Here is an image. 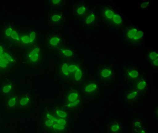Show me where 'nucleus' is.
I'll return each instance as SVG.
<instances>
[{"mask_svg": "<svg viewBox=\"0 0 158 133\" xmlns=\"http://www.w3.org/2000/svg\"><path fill=\"white\" fill-rule=\"evenodd\" d=\"M98 21V17L96 13L93 11L88 12L86 15L81 22L88 28H91L95 26Z\"/></svg>", "mask_w": 158, "mask_h": 133, "instance_id": "18", "label": "nucleus"}, {"mask_svg": "<svg viewBox=\"0 0 158 133\" xmlns=\"http://www.w3.org/2000/svg\"><path fill=\"white\" fill-rule=\"evenodd\" d=\"M26 48L23 55L24 63L31 68H36L41 66L44 60L42 47L35 44Z\"/></svg>", "mask_w": 158, "mask_h": 133, "instance_id": "3", "label": "nucleus"}, {"mask_svg": "<svg viewBox=\"0 0 158 133\" xmlns=\"http://www.w3.org/2000/svg\"><path fill=\"white\" fill-rule=\"evenodd\" d=\"M139 132V133H147L146 131L143 129H140Z\"/></svg>", "mask_w": 158, "mask_h": 133, "instance_id": "30", "label": "nucleus"}, {"mask_svg": "<svg viewBox=\"0 0 158 133\" xmlns=\"http://www.w3.org/2000/svg\"><path fill=\"white\" fill-rule=\"evenodd\" d=\"M139 96V92L135 88L131 89L126 93L125 99L129 103L135 102Z\"/></svg>", "mask_w": 158, "mask_h": 133, "instance_id": "21", "label": "nucleus"}, {"mask_svg": "<svg viewBox=\"0 0 158 133\" xmlns=\"http://www.w3.org/2000/svg\"><path fill=\"white\" fill-rule=\"evenodd\" d=\"M150 4L149 1H145L141 3L140 5V8L142 9H145L147 8Z\"/></svg>", "mask_w": 158, "mask_h": 133, "instance_id": "28", "label": "nucleus"}, {"mask_svg": "<svg viewBox=\"0 0 158 133\" xmlns=\"http://www.w3.org/2000/svg\"><path fill=\"white\" fill-rule=\"evenodd\" d=\"M48 20L51 25L55 27H60L64 23L63 13L59 10L52 11L49 15Z\"/></svg>", "mask_w": 158, "mask_h": 133, "instance_id": "14", "label": "nucleus"}, {"mask_svg": "<svg viewBox=\"0 0 158 133\" xmlns=\"http://www.w3.org/2000/svg\"><path fill=\"white\" fill-rule=\"evenodd\" d=\"M49 3L52 7L56 8H61L65 4V2L61 0H52L49 1Z\"/></svg>", "mask_w": 158, "mask_h": 133, "instance_id": "25", "label": "nucleus"}, {"mask_svg": "<svg viewBox=\"0 0 158 133\" xmlns=\"http://www.w3.org/2000/svg\"><path fill=\"white\" fill-rule=\"evenodd\" d=\"M0 78H1V72H0Z\"/></svg>", "mask_w": 158, "mask_h": 133, "instance_id": "31", "label": "nucleus"}, {"mask_svg": "<svg viewBox=\"0 0 158 133\" xmlns=\"http://www.w3.org/2000/svg\"><path fill=\"white\" fill-rule=\"evenodd\" d=\"M124 75L127 81L135 83L139 78V73L136 67H128L125 69Z\"/></svg>", "mask_w": 158, "mask_h": 133, "instance_id": "17", "label": "nucleus"}, {"mask_svg": "<svg viewBox=\"0 0 158 133\" xmlns=\"http://www.w3.org/2000/svg\"><path fill=\"white\" fill-rule=\"evenodd\" d=\"M115 13V12L111 8L105 6L102 8L100 13L101 18L103 22L110 26Z\"/></svg>", "mask_w": 158, "mask_h": 133, "instance_id": "19", "label": "nucleus"}, {"mask_svg": "<svg viewBox=\"0 0 158 133\" xmlns=\"http://www.w3.org/2000/svg\"><path fill=\"white\" fill-rule=\"evenodd\" d=\"M97 77L103 84L110 83L114 77V68L108 64L101 65L97 69Z\"/></svg>", "mask_w": 158, "mask_h": 133, "instance_id": "6", "label": "nucleus"}, {"mask_svg": "<svg viewBox=\"0 0 158 133\" xmlns=\"http://www.w3.org/2000/svg\"><path fill=\"white\" fill-rule=\"evenodd\" d=\"M142 123L139 120L136 121L135 122H134V124H133L134 129H136V131H139L142 128Z\"/></svg>", "mask_w": 158, "mask_h": 133, "instance_id": "27", "label": "nucleus"}, {"mask_svg": "<svg viewBox=\"0 0 158 133\" xmlns=\"http://www.w3.org/2000/svg\"><path fill=\"white\" fill-rule=\"evenodd\" d=\"M148 59L151 63L158 59V54L155 51H151L148 54Z\"/></svg>", "mask_w": 158, "mask_h": 133, "instance_id": "26", "label": "nucleus"}, {"mask_svg": "<svg viewBox=\"0 0 158 133\" xmlns=\"http://www.w3.org/2000/svg\"><path fill=\"white\" fill-rule=\"evenodd\" d=\"M88 12V8L85 3L80 2L76 4L73 8V13L77 19L82 21Z\"/></svg>", "mask_w": 158, "mask_h": 133, "instance_id": "15", "label": "nucleus"}, {"mask_svg": "<svg viewBox=\"0 0 158 133\" xmlns=\"http://www.w3.org/2000/svg\"><path fill=\"white\" fill-rule=\"evenodd\" d=\"M39 35L35 30H29L21 33L19 44L26 48L35 45L38 40Z\"/></svg>", "mask_w": 158, "mask_h": 133, "instance_id": "8", "label": "nucleus"}, {"mask_svg": "<svg viewBox=\"0 0 158 133\" xmlns=\"http://www.w3.org/2000/svg\"><path fill=\"white\" fill-rule=\"evenodd\" d=\"M2 122H3V120H2V116L0 114V128L2 125Z\"/></svg>", "mask_w": 158, "mask_h": 133, "instance_id": "29", "label": "nucleus"}, {"mask_svg": "<svg viewBox=\"0 0 158 133\" xmlns=\"http://www.w3.org/2000/svg\"><path fill=\"white\" fill-rule=\"evenodd\" d=\"M99 89V86L98 82L90 81L85 84L83 91L86 96L93 97L98 94Z\"/></svg>", "mask_w": 158, "mask_h": 133, "instance_id": "16", "label": "nucleus"}, {"mask_svg": "<svg viewBox=\"0 0 158 133\" xmlns=\"http://www.w3.org/2000/svg\"><path fill=\"white\" fill-rule=\"evenodd\" d=\"M60 53L65 58H71L73 55V52L72 50L66 48H60L59 49Z\"/></svg>", "mask_w": 158, "mask_h": 133, "instance_id": "24", "label": "nucleus"}, {"mask_svg": "<svg viewBox=\"0 0 158 133\" xmlns=\"http://www.w3.org/2000/svg\"><path fill=\"white\" fill-rule=\"evenodd\" d=\"M65 106L67 109H74L80 104L81 98L79 92L77 91H72L65 96Z\"/></svg>", "mask_w": 158, "mask_h": 133, "instance_id": "12", "label": "nucleus"}, {"mask_svg": "<svg viewBox=\"0 0 158 133\" xmlns=\"http://www.w3.org/2000/svg\"><path fill=\"white\" fill-rule=\"evenodd\" d=\"M123 25V19L119 14L115 12L114 16L111 21L110 26L114 28H119Z\"/></svg>", "mask_w": 158, "mask_h": 133, "instance_id": "23", "label": "nucleus"}, {"mask_svg": "<svg viewBox=\"0 0 158 133\" xmlns=\"http://www.w3.org/2000/svg\"><path fill=\"white\" fill-rule=\"evenodd\" d=\"M3 37L5 40L13 44H19L21 32L11 25L5 26L2 30Z\"/></svg>", "mask_w": 158, "mask_h": 133, "instance_id": "9", "label": "nucleus"}, {"mask_svg": "<svg viewBox=\"0 0 158 133\" xmlns=\"http://www.w3.org/2000/svg\"><path fill=\"white\" fill-rule=\"evenodd\" d=\"M147 87V82L146 79L143 77L139 78L135 82V88L139 92H143Z\"/></svg>", "mask_w": 158, "mask_h": 133, "instance_id": "22", "label": "nucleus"}, {"mask_svg": "<svg viewBox=\"0 0 158 133\" xmlns=\"http://www.w3.org/2000/svg\"><path fill=\"white\" fill-rule=\"evenodd\" d=\"M62 42L61 37L56 33H51L45 39V45L50 51H54L60 49Z\"/></svg>", "mask_w": 158, "mask_h": 133, "instance_id": "10", "label": "nucleus"}, {"mask_svg": "<svg viewBox=\"0 0 158 133\" xmlns=\"http://www.w3.org/2000/svg\"><path fill=\"white\" fill-rule=\"evenodd\" d=\"M40 122V128L44 133H66L68 130V118L59 117L52 108L42 111Z\"/></svg>", "mask_w": 158, "mask_h": 133, "instance_id": "1", "label": "nucleus"}, {"mask_svg": "<svg viewBox=\"0 0 158 133\" xmlns=\"http://www.w3.org/2000/svg\"><path fill=\"white\" fill-rule=\"evenodd\" d=\"M15 85L12 81H4L0 84V98L2 100L15 93Z\"/></svg>", "mask_w": 158, "mask_h": 133, "instance_id": "13", "label": "nucleus"}, {"mask_svg": "<svg viewBox=\"0 0 158 133\" xmlns=\"http://www.w3.org/2000/svg\"><path fill=\"white\" fill-rule=\"evenodd\" d=\"M34 99L29 91H24L18 94L16 113L26 112L33 108Z\"/></svg>", "mask_w": 158, "mask_h": 133, "instance_id": "5", "label": "nucleus"}, {"mask_svg": "<svg viewBox=\"0 0 158 133\" xmlns=\"http://www.w3.org/2000/svg\"><path fill=\"white\" fill-rule=\"evenodd\" d=\"M17 63L15 55L0 44V72H8L13 70Z\"/></svg>", "mask_w": 158, "mask_h": 133, "instance_id": "4", "label": "nucleus"}, {"mask_svg": "<svg viewBox=\"0 0 158 133\" xmlns=\"http://www.w3.org/2000/svg\"><path fill=\"white\" fill-rule=\"evenodd\" d=\"M107 131L108 133H122L121 124L116 120H112L108 124Z\"/></svg>", "mask_w": 158, "mask_h": 133, "instance_id": "20", "label": "nucleus"}, {"mask_svg": "<svg viewBox=\"0 0 158 133\" xmlns=\"http://www.w3.org/2000/svg\"><path fill=\"white\" fill-rule=\"evenodd\" d=\"M18 95L15 94L3 100V108L6 112L15 113L17 111Z\"/></svg>", "mask_w": 158, "mask_h": 133, "instance_id": "11", "label": "nucleus"}, {"mask_svg": "<svg viewBox=\"0 0 158 133\" xmlns=\"http://www.w3.org/2000/svg\"><path fill=\"white\" fill-rule=\"evenodd\" d=\"M57 73L59 77L65 82L77 83L84 77V72L80 65L71 60L64 59L57 65Z\"/></svg>", "mask_w": 158, "mask_h": 133, "instance_id": "2", "label": "nucleus"}, {"mask_svg": "<svg viewBox=\"0 0 158 133\" xmlns=\"http://www.w3.org/2000/svg\"><path fill=\"white\" fill-rule=\"evenodd\" d=\"M144 35V32L142 30L134 26L128 27L125 30V38L132 44L136 45L140 43Z\"/></svg>", "mask_w": 158, "mask_h": 133, "instance_id": "7", "label": "nucleus"}]
</instances>
